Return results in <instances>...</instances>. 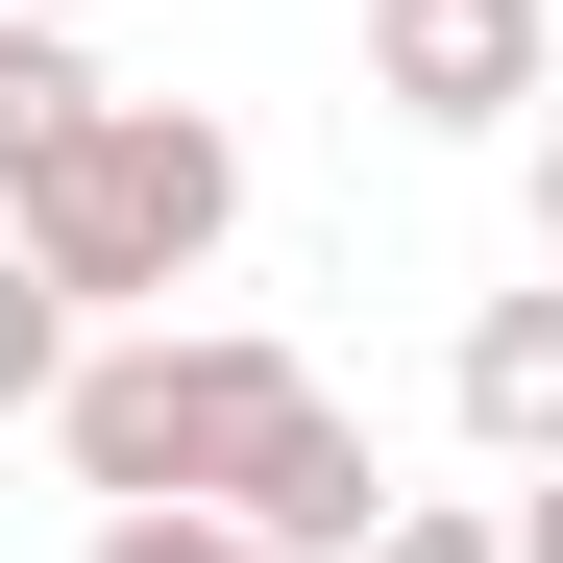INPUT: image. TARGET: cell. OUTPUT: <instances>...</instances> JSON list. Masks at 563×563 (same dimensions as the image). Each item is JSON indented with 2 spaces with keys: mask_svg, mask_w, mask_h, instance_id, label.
Instances as JSON below:
<instances>
[{
  "mask_svg": "<svg viewBox=\"0 0 563 563\" xmlns=\"http://www.w3.org/2000/svg\"><path fill=\"white\" fill-rule=\"evenodd\" d=\"M0 245H25L74 319H172V295L245 245V147H221L197 99H99L25 197H0Z\"/></svg>",
  "mask_w": 563,
  "mask_h": 563,
  "instance_id": "1",
  "label": "cell"
},
{
  "mask_svg": "<svg viewBox=\"0 0 563 563\" xmlns=\"http://www.w3.org/2000/svg\"><path fill=\"white\" fill-rule=\"evenodd\" d=\"M269 393H295V343H245V319H123V343L49 367V465H74L99 515H221V465H245Z\"/></svg>",
  "mask_w": 563,
  "mask_h": 563,
  "instance_id": "2",
  "label": "cell"
},
{
  "mask_svg": "<svg viewBox=\"0 0 563 563\" xmlns=\"http://www.w3.org/2000/svg\"><path fill=\"white\" fill-rule=\"evenodd\" d=\"M367 99L441 123V147H490L539 99V0H367Z\"/></svg>",
  "mask_w": 563,
  "mask_h": 563,
  "instance_id": "3",
  "label": "cell"
},
{
  "mask_svg": "<svg viewBox=\"0 0 563 563\" xmlns=\"http://www.w3.org/2000/svg\"><path fill=\"white\" fill-rule=\"evenodd\" d=\"M465 441H490V465L563 441V295H490V319H465Z\"/></svg>",
  "mask_w": 563,
  "mask_h": 563,
  "instance_id": "4",
  "label": "cell"
},
{
  "mask_svg": "<svg viewBox=\"0 0 563 563\" xmlns=\"http://www.w3.org/2000/svg\"><path fill=\"white\" fill-rule=\"evenodd\" d=\"M99 99H123V74H99V49H74V25H49V0H0V197H25V172H49L74 123H99Z\"/></svg>",
  "mask_w": 563,
  "mask_h": 563,
  "instance_id": "5",
  "label": "cell"
},
{
  "mask_svg": "<svg viewBox=\"0 0 563 563\" xmlns=\"http://www.w3.org/2000/svg\"><path fill=\"white\" fill-rule=\"evenodd\" d=\"M74 343H99V319H74V295H49V269H25V245H0V417H49V367H74Z\"/></svg>",
  "mask_w": 563,
  "mask_h": 563,
  "instance_id": "6",
  "label": "cell"
},
{
  "mask_svg": "<svg viewBox=\"0 0 563 563\" xmlns=\"http://www.w3.org/2000/svg\"><path fill=\"white\" fill-rule=\"evenodd\" d=\"M343 563H515V515H490V490H393Z\"/></svg>",
  "mask_w": 563,
  "mask_h": 563,
  "instance_id": "7",
  "label": "cell"
},
{
  "mask_svg": "<svg viewBox=\"0 0 563 563\" xmlns=\"http://www.w3.org/2000/svg\"><path fill=\"white\" fill-rule=\"evenodd\" d=\"M74 563H269V539H245V515H99Z\"/></svg>",
  "mask_w": 563,
  "mask_h": 563,
  "instance_id": "8",
  "label": "cell"
}]
</instances>
